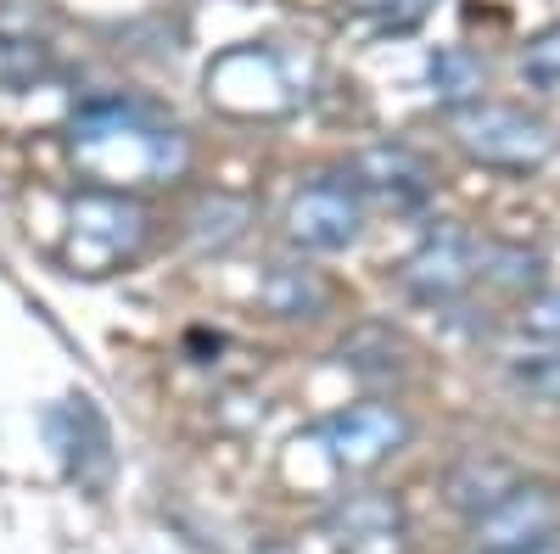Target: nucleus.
<instances>
[{"mask_svg": "<svg viewBox=\"0 0 560 554\" xmlns=\"http://www.w3.org/2000/svg\"><path fill=\"white\" fill-rule=\"evenodd\" d=\"M68 157L79 179H90L96 191H152L191 168V141L185 129L129 96H102L84 102L68 129Z\"/></svg>", "mask_w": 560, "mask_h": 554, "instance_id": "f257e3e1", "label": "nucleus"}, {"mask_svg": "<svg viewBox=\"0 0 560 554\" xmlns=\"http://www.w3.org/2000/svg\"><path fill=\"white\" fill-rule=\"evenodd\" d=\"M152 247V208L129 197V191H79L68 202V224H62V269L84 274V281H102V274L129 269L140 252Z\"/></svg>", "mask_w": 560, "mask_h": 554, "instance_id": "f03ea898", "label": "nucleus"}, {"mask_svg": "<svg viewBox=\"0 0 560 554\" xmlns=\"http://www.w3.org/2000/svg\"><path fill=\"white\" fill-rule=\"evenodd\" d=\"M208 102L230 118H287L308 102V68L275 39L230 45L208 62Z\"/></svg>", "mask_w": 560, "mask_h": 554, "instance_id": "7ed1b4c3", "label": "nucleus"}, {"mask_svg": "<svg viewBox=\"0 0 560 554\" xmlns=\"http://www.w3.org/2000/svg\"><path fill=\"white\" fill-rule=\"evenodd\" d=\"M448 134L471 163L499 168V174H538L560 152V134L549 118L510 102H482V96L448 113Z\"/></svg>", "mask_w": 560, "mask_h": 554, "instance_id": "20e7f679", "label": "nucleus"}, {"mask_svg": "<svg viewBox=\"0 0 560 554\" xmlns=\"http://www.w3.org/2000/svg\"><path fill=\"white\" fill-rule=\"evenodd\" d=\"M409 414L398 403H382V398H364V403H348L337 414H325L314 443L325 448V459L342 471V476H370L382 471L393 453H404L409 443Z\"/></svg>", "mask_w": 560, "mask_h": 554, "instance_id": "39448f33", "label": "nucleus"}, {"mask_svg": "<svg viewBox=\"0 0 560 554\" xmlns=\"http://www.w3.org/2000/svg\"><path fill=\"white\" fill-rule=\"evenodd\" d=\"M477 269H482V247H477L471 229L438 224L398 263V292L409 303H420V308H454L465 292L477 286Z\"/></svg>", "mask_w": 560, "mask_h": 554, "instance_id": "423d86ee", "label": "nucleus"}, {"mask_svg": "<svg viewBox=\"0 0 560 554\" xmlns=\"http://www.w3.org/2000/svg\"><path fill=\"white\" fill-rule=\"evenodd\" d=\"M364 191L353 185V174H319L308 185H298L287 202V241L303 252H348L364 229Z\"/></svg>", "mask_w": 560, "mask_h": 554, "instance_id": "0eeeda50", "label": "nucleus"}, {"mask_svg": "<svg viewBox=\"0 0 560 554\" xmlns=\"http://www.w3.org/2000/svg\"><path fill=\"white\" fill-rule=\"evenodd\" d=\"M45 432H51V448L62 459V471L84 487V493H107L113 487V471H118V459H113V432L102 421V409L90 403V398H62L51 414H45Z\"/></svg>", "mask_w": 560, "mask_h": 554, "instance_id": "6e6552de", "label": "nucleus"}, {"mask_svg": "<svg viewBox=\"0 0 560 554\" xmlns=\"http://www.w3.org/2000/svg\"><path fill=\"white\" fill-rule=\"evenodd\" d=\"M482 554L488 549H522V543H549L560 538V487L544 476H522L510 493H499L488 510L471 521Z\"/></svg>", "mask_w": 560, "mask_h": 554, "instance_id": "1a4fd4ad", "label": "nucleus"}, {"mask_svg": "<svg viewBox=\"0 0 560 554\" xmlns=\"http://www.w3.org/2000/svg\"><path fill=\"white\" fill-rule=\"evenodd\" d=\"M325 538L337 554H409V516L382 487L342 493L325 516Z\"/></svg>", "mask_w": 560, "mask_h": 554, "instance_id": "9d476101", "label": "nucleus"}, {"mask_svg": "<svg viewBox=\"0 0 560 554\" xmlns=\"http://www.w3.org/2000/svg\"><path fill=\"white\" fill-rule=\"evenodd\" d=\"M348 174L364 191V202H382L393 213H427V202L438 191L432 163L420 152H409V146H364L348 163Z\"/></svg>", "mask_w": 560, "mask_h": 554, "instance_id": "9b49d317", "label": "nucleus"}, {"mask_svg": "<svg viewBox=\"0 0 560 554\" xmlns=\"http://www.w3.org/2000/svg\"><path fill=\"white\" fill-rule=\"evenodd\" d=\"M337 364L348 369L353 381L364 387H404L415 376V347L404 331L382 326V319H370V326H353L337 347Z\"/></svg>", "mask_w": 560, "mask_h": 554, "instance_id": "f8f14e48", "label": "nucleus"}, {"mask_svg": "<svg viewBox=\"0 0 560 554\" xmlns=\"http://www.w3.org/2000/svg\"><path fill=\"white\" fill-rule=\"evenodd\" d=\"M516 482H522V471L510 465V459H499V453H465L459 465L448 471L443 493H448V504H454L465 521H477L488 504H493L499 493H510Z\"/></svg>", "mask_w": 560, "mask_h": 554, "instance_id": "ddd939ff", "label": "nucleus"}, {"mask_svg": "<svg viewBox=\"0 0 560 554\" xmlns=\"http://www.w3.org/2000/svg\"><path fill=\"white\" fill-rule=\"evenodd\" d=\"M258 303L275 319H319L331 308V286L308 263H269V274L258 281Z\"/></svg>", "mask_w": 560, "mask_h": 554, "instance_id": "4468645a", "label": "nucleus"}, {"mask_svg": "<svg viewBox=\"0 0 560 554\" xmlns=\"http://www.w3.org/2000/svg\"><path fill=\"white\" fill-rule=\"evenodd\" d=\"M427 79H432V96L454 113V107H465V102H477L482 96V62L465 51V45H443V51H432V68H427Z\"/></svg>", "mask_w": 560, "mask_h": 554, "instance_id": "2eb2a0df", "label": "nucleus"}, {"mask_svg": "<svg viewBox=\"0 0 560 554\" xmlns=\"http://www.w3.org/2000/svg\"><path fill=\"white\" fill-rule=\"evenodd\" d=\"M477 274H482V281H493V286H504V292H527V286L544 281V258L527 252V247H488Z\"/></svg>", "mask_w": 560, "mask_h": 554, "instance_id": "dca6fc26", "label": "nucleus"}, {"mask_svg": "<svg viewBox=\"0 0 560 554\" xmlns=\"http://www.w3.org/2000/svg\"><path fill=\"white\" fill-rule=\"evenodd\" d=\"M247 229V208L242 202H230V197H208L197 213H191V236L202 247H230Z\"/></svg>", "mask_w": 560, "mask_h": 554, "instance_id": "f3484780", "label": "nucleus"}, {"mask_svg": "<svg viewBox=\"0 0 560 554\" xmlns=\"http://www.w3.org/2000/svg\"><path fill=\"white\" fill-rule=\"evenodd\" d=\"M522 79L533 90H549V96H560V23L538 28L527 39V51H522Z\"/></svg>", "mask_w": 560, "mask_h": 554, "instance_id": "a211bd4d", "label": "nucleus"}, {"mask_svg": "<svg viewBox=\"0 0 560 554\" xmlns=\"http://www.w3.org/2000/svg\"><path fill=\"white\" fill-rule=\"evenodd\" d=\"M522 337H533L544 347H560V292H533L522 303Z\"/></svg>", "mask_w": 560, "mask_h": 554, "instance_id": "6ab92c4d", "label": "nucleus"}, {"mask_svg": "<svg viewBox=\"0 0 560 554\" xmlns=\"http://www.w3.org/2000/svg\"><path fill=\"white\" fill-rule=\"evenodd\" d=\"M510 381H516L522 392H533V398H544V403H560V358L538 353L533 364H527V358L510 364Z\"/></svg>", "mask_w": 560, "mask_h": 554, "instance_id": "aec40b11", "label": "nucleus"}, {"mask_svg": "<svg viewBox=\"0 0 560 554\" xmlns=\"http://www.w3.org/2000/svg\"><path fill=\"white\" fill-rule=\"evenodd\" d=\"M488 554H560V543H522V549H488Z\"/></svg>", "mask_w": 560, "mask_h": 554, "instance_id": "412c9836", "label": "nucleus"}]
</instances>
